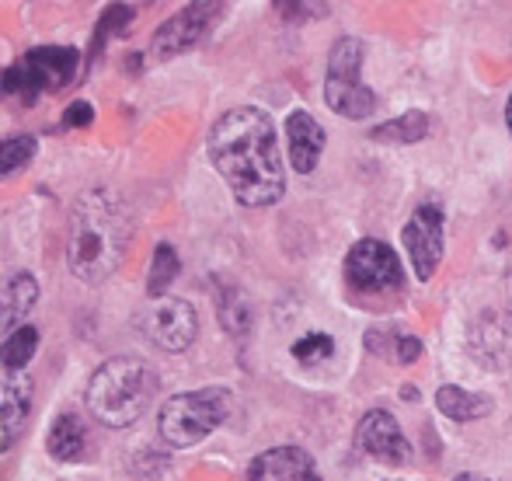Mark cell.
Wrapping results in <instances>:
<instances>
[{
	"label": "cell",
	"instance_id": "6da1fadb",
	"mask_svg": "<svg viewBox=\"0 0 512 481\" xmlns=\"http://www.w3.org/2000/svg\"><path fill=\"white\" fill-rule=\"evenodd\" d=\"M209 161L241 206H272L283 199L286 175L276 122L262 109L241 105L223 112L209 129Z\"/></svg>",
	"mask_w": 512,
	"mask_h": 481
},
{
	"label": "cell",
	"instance_id": "7a4b0ae2",
	"mask_svg": "<svg viewBox=\"0 0 512 481\" xmlns=\"http://www.w3.org/2000/svg\"><path fill=\"white\" fill-rule=\"evenodd\" d=\"M133 241V213L112 189L81 192L70 206L67 262L81 283H105L119 272Z\"/></svg>",
	"mask_w": 512,
	"mask_h": 481
},
{
	"label": "cell",
	"instance_id": "3957f363",
	"mask_svg": "<svg viewBox=\"0 0 512 481\" xmlns=\"http://www.w3.org/2000/svg\"><path fill=\"white\" fill-rule=\"evenodd\" d=\"M157 394V370L140 356H112L88 380V412L102 426L126 429L147 412Z\"/></svg>",
	"mask_w": 512,
	"mask_h": 481
},
{
	"label": "cell",
	"instance_id": "277c9868",
	"mask_svg": "<svg viewBox=\"0 0 512 481\" xmlns=\"http://www.w3.org/2000/svg\"><path fill=\"white\" fill-rule=\"evenodd\" d=\"M230 408H234V394L227 387H199V391L175 394L168 398V405H161L157 433L168 447H196L230 419Z\"/></svg>",
	"mask_w": 512,
	"mask_h": 481
},
{
	"label": "cell",
	"instance_id": "5b68a950",
	"mask_svg": "<svg viewBox=\"0 0 512 481\" xmlns=\"http://www.w3.org/2000/svg\"><path fill=\"white\" fill-rule=\"evenodd\" d=\"M77 67H81V49L74 46H35L21 56V63L7 67L4 91L21 98L25 105H35L39 95L49 91H63L74 81Z\"/></svg>",
	"mask_w": 512,
	"mask_h": 481
},
{
	"label": "cell",
	"instance_id": "8992f818",
	"mask_svg": "<svg viewBox=\"0 0 512 481\" xmlns=\"http://www.w3.org/2000/svg\"><path fill=\"white\" fill-rule=\"evenodd\" d=\"M366 49L356 35H342L328 53V77H324V102L345 119H366L377 109V95L363 84Z\"/></svg>",
	"mask_w": 512,
	"mask_h": 481
},
{
	"label": "cell",
	"instance_id": "52a82bcc",
	"mask_svg": "<svg viewBox=\"0 0 512 481\" xmlns=\"http://www.w3.org/2000/svg\"><path fill=\"white\" fill-rule=\"evenodd\" d=\"M345 279L359 293H391L401 290L405 272H401L398 251L391 244L363 238L359 244H352L349 258H345Z\"/></svg>",
	"mask_w": 512,
	"mask_h": 481
},
{
	"label": "cell",
	"instance_id": "ba28073f",
	"mask_svg": "<svg viewBox=\"0 0 512 481\" xmlns=\"http://www.w3.org/2000/svg\"><path fill=\"white\" fill-rule=\"evenodd\" d=\"M223 14H227V7L206 4V0L203 4H189L185 11H178L175 18L164 21V25L154 32V39H150V53H154V60H171V56H178V53H185V49L206 42Z\"/></svg>",
	"mask_w": 512,
	"mask_h": 481
},
{
	"label": "cell",
	"instance_id": "9c48e42d",
	"mask_svg": "<svg viewBox=\"0 0 512 481\" xmlns=\"http://www.w3.org/2000/svg\"><path fill=\"white\" fill-rule=\"evenodd\" d=\"M140 325H143V332H147V339L154 342L157 349H164V353H185L199 335L196 307L178 297L154 300V304L140 314Z\"/></svg>",
	"mask_w": 512,
	"mask_h": 481
},
{
	"label": "cell",
	"instance_id": "30bf717a",
	"mask_svg": "<svg viewBox=\"0 0 512 481\" xmlns=\"http://www.w3.org/2000/svg\"><path fill=\"white\" fill-rule=\"evenodd\" d=\"M443 238H446L443 210L432 206V203L418 206V210L411 213V220L405 224V234H401L411 265H415L418 283H425V279L436 276L439 262H443Z\"/></svg>",
	"mask_w": 512,
	"mask_h": 481
},
{
	"label": "cell",
	"instance_id": "8fae6325",
	"mask_svg": "<svg viewBox=\"0 0 512 481\" xmlns=\"http://www.w3.org/2000/svg\"><path fill=\"white\" fill-rule=\"evenodd\" d=\"M356 443L366 457L380 464H408L411 461V443L401 433L398 419L384 408H373L359 419L356 429Z\"/></svg>",
	"mask_w": 512,
	"mask_h": 481
},
{
	"label": "cell",
	"instance_id": "7c38bea8",
	"mask_svg": "<svg viewBox=\"0 0 512 481\" xmlns=\"http://www.w3.org/2000/svg\"><path fill=\"white\" fill-rule=\"evenodd\" d=\"M248 481H324V478L307 450L272 447L251 461Z\"/></svg>",
	"mask_w": 512,
	"mask_h": 481
},
{
	"label": "cell",
	"instance_id": "4fadbf2b",
	"mask_svg": "<svg viewBox=\"0 0 512 481\" xmlns=\"http://www.w3.org/2000/svg\"><path fill=\"white\" fill-rule=\"evenodd\" d=\"M32 412V377L21 370H4V387H0V450H11L18 443L21 429L28 426Z\"/></svg>",
	"mask_w": 512,
	"mask_h": 481
},
{
	"label": "cell",
	"instance_id": "5bb4252c",
	"mask_svg": "<svg viewBox=\"0 0 512 481\" xmlns=\"http://www.w3.org/2000/svg\"><path fill=\"white\" fill-rule=\"evenodd\" d=\"M286 140H290V161L300 175H310L321 161V150H324V129L310 112H293L286 119Z\"/></svg>",
	"mask_w": 512,
	"mask_h": 481
},
{
	"label": "cell",
	"instance_id": "9a60e30c",
	"mask_svg": "<svg viewBox=\"0 0 512 481\" xmlns=\"http://www.w3.org/2000/svg\"><path fill=\"white\" fill-rule=\"evenodd\" d=\"M35 300H39V283H35V276H28V272H18V276L7 279V290H4V314H0V325H4V332H18L21 325H28V314H32Z\"/></svg>",
	"mask_w": 512,
	"mask_h": 481
},
{
	"label": "cell",
	"instance_id": "2e32d148",
	"mask_svg": "<svg viewBox=\"0 0 512 481\" xmlns=\"http://www.w3.org/2000/svg\"><path fill=\"white\" fill-rule=\"evenodd\" d=\"M216 314H220V328L230 339H244L251 332V325H255V311H251L248 297L234 283L216 286Z\"/></svg>",
	"mask_w": 512,
	"mask_h": 481
},
{
	"label": "cell",
	"instance_id": "e0dca14e",
	"mask_svg": "<svg viewBox=\"0 0 512 481\" xmlns=\"http://www.w3.org/2000/svg\"><path fill=\"white\" fill-rule=\"evenodd\" d=\"M46 447L56 461H77L84 454V447H88V429H84V422L74 412H63L53 422V429H49Z\"/></svg>",
	"mask_w": 512,
	"mask_h": 481
},
{
	"label": "cell",
	"instance_id": "ac0fdd59",
	"mask_svg": "<svg viewBox=\"0 0 512 481\" xmlns=\"http://www.w3.org/2000/svg\"><path fill=\"white\" fill-rule=\"evenodd\" d=\"M436 408L446 415V419L471 422V419H481V415L492 412V401H488L485 394H471L457 384H446L436 391Z\"/></svg>",
	"mask_w": 512,
	"mask_h": 481
},
{
	"label": "cell",
	"instance_id": "d6986e66",
	"mask_svg": "<svg viewBox=\"0 0 512 481\" xmlns=\"http://www.w3.org/2000/svg\"><path fill=\"white\" fill-rule=\"evenodd\" d=\"M429 129H432L429 112H405V116H398V119L373 129V140L377 143H418L429 136Z\"/></svg>",
	"mask_w": 512,
	"mask_h": 481
},
{
	"label": "cell",
	"instance_id": "ffe728a7",
	"mask_svg": "<svg viewBox=\"0 0 512 481\" xmlns=\"http://www.w3.org/2000/svg\"><path fill=\"white\" fill-rule=\"evenodd\" d=\"M178 272H182V262H178V251L171 248V244H157L154 248V262H150V276H147V293L150 300H164V293H168V286L178 279Z\"/></svg>",
	"mask_w": 512,
	"mask_h": 481
},
{
	"label": "cell",
	"instance_id": "44dd1931",
	"mask_svg": "<svg viewBox=\"0 0 512 481\" xmlns=\"http://www.w3.org/2000/svg\"><path fill=\"white\" fill-rule=\"evenodd\" d=\"M35 349H39V328L21 325L18 332H11L4 339L0 363H4V370H21V366H28V360L35 356Z\"/></svg>",
	"mask_w": 512,
	"mask_h": 481
},
{
	"label": "cell",
	"instance_id": "7402d4cb",
	"mask_svg": "<svg viewBox=\"0 0 512 481\" xmlns=\"http://www.w3.org/2000/svg\"><path fill=\"white\" fill-rule=\"evenodd\" d=\"M35 150H39L35 136H11V140H4V147H0V175L11 178L21 164L32 161Z\"/></svg>",
	"mask_w": 512,
	"mask_h": 481
},
{
	"label": "cell",
	"instance_id": "603a6c76",
	"mask_svg": "<svg viewBox=\"0 0 512 481\" xmlns=\"http://www.w3.org/2000/svg\"><path fill=\"white\" fill-rule=\"evenodd\" d=\"M331 356H335V342L321 332H310L304 339L293 342V360L304 363V366H317V363L331 360Z\"/></svg>",
	"mask_w": 512,
	"mask_h": 481
},
{
	"label": "cell",
	"instance_id": "cb8c5ba5",
	"mask_svg": "<svg viewBox=\"0 0 512 481\" xmlns=\"http://www.w3.org/2000/svg\"><path fill=\"white\" fill-rule=\"evenodd\" d=\"M133 21V7H126V4H115V7H108V11L102 14V21H98V32H95V49H102V39L108 32H122V28Z\"/></svg>",
	"mask_w": 512,
	"mask_h": 481
},
{
	"label": "cell",
	"instance_id": "d4e9b609",
	"mask_svg": "<svg viewBox=\"0 0 512 481\" xmlns=\"http://www.w3.org/2000/svg\"><path fill=\"white\" fill-rule=\"evenodd\" d=\"M91 122H95V105H91V102H74V105H67L60 126L63 129H81V126H91Z\"/></svg>",
	"mask_w": 512,
	"mask_h": 481
},
{
	"label": "cell",
	"instance_id": "484cf974",
	"mask_svg": "<svg viewBox=\"0 0 512 481\" xmlns=\"http://www.w3.org/2000/svg\"><path fill=\"white\" fill-rule=\"evenodd\" d=\"M418 356H422V342L415 339V335H398V342H394V353L391 360L394 363H415Z\"/></svg>",
	"mask_w": 512,
	"mask_h": 481
},
{
	"label": "cell",
	"instance_id": "4316f807",
	"mask_svg": "<svg viewBox=\"0 0 512 481\" xmlns=\"http://www.w3.org/2000/svg\"><path fill=\"white\" fill-rule=\"evenodd\" d=\"M276 11L290 14V18H324L328 14V4H276Z\"/></svg>",
	"mask_w": 512,
	"mask_h": 481
},
{
	"label": "cell",
	"instance_id": "83f0119b",
	"mask_svg": "<svg viewBox=\"0 0 512 481\" xmlns=\"http://www.w3.org/2000/svg\"><path fill=\"white\" fill-rule=\"evenodd\" d=\"M453 481H492V478H485V475H471V471H464V475H457Z\"/></svg>",
	"mask_w": 512,
	"mask_h": 481
},
{
	"label": "cell",
	"instance_id": "f1b7e54d",
	"mask_svg": "<svg viewBox=\"0 0 512 481\" xmlns=\"http://www.w3.org/2000/svg\"><path fill=\"white\" fill-rule=\"evenodd\" d=\"M506 126H509V133H512V98H509V105H506Z\"/></svg>",
	"mask_w": 512,
	"mask_h": 481
}]
</instances>
